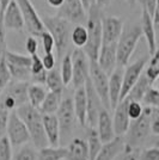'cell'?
Instances as JSON below:
<instances>
[{"label":"cell","instance_id":"11","mask_svg":"<svg viewBox=\"0 0 159 160\" xmlns=\"http://www.w3.org/2000/svg\"><path fill=\"white\" fill-rule=\"evenodd\" d=\"M56 16L71 24H84L86 22V10L80 0H64Z\"/></svg>","mask_w":159,"mask_h":160},{"label":"cell","instance_id":"16","mask_svg":"<svg viewBox=\"0 0 159 160\" xmlns=\"http://www.w3.org/2000/svg\"><path fill=\"white\" fill-rule=\"evenodd\" d=\"M97 65L105 72L108 75H110L111 72L117 67V60H116V43H105L102 44L97 56Z\"/></svg>","mask_w":159,"mask_h":160},{"label":"cell","instance_id":"23","mask_svg":"<svg viewBox=\"0 0 159 160\" xmlns=\"http://www.w3.org/2000/svg\"><path fill=\"white\" fill-rule=\"evenodd\" d=\"M140 28L141 32L145 36L147 46H148V52L150 55H152L157 50V40H156V29L153 27L152 18L151 16L142 10L141 12V22H140Z\"/></svg>","mask_w":159,"mask_h":160},{"label":"cell","instance_id":"41","mask_svg":"<svg viewBox=\"0 0 159 160\" xmlns=\"http://www.w3.org/2000/svg\"><path fill=\"white\" fill-rule=\"evenodd\" d=\"M31 58V63H30V73L31 75H35V74H38L41 72L44 71V67H43V63H42V60L41 58L36 54H33L30 55Z\"/></svg>","mask_w":159,"mask_h":160},{"label":"cell","instance_id":"35","mask_svg":"<svg viewBox=\"0 0 159 160\" xmlns=\"http://www.w3.org/2000/svg\"><path fill=\"white\" fill-rule=\"evenodd\" d=\"M11 79L12 78H11V74L8 71L5 56L1 55L0 56V92L11 82Z\"/></svg>","mask_w":159,"mask_h":160},{"label":"cell","instance_id":"36","mask_svg":"<svg viewBox=\"0 0 159 160\" xmlns=\"http://www.w3.org/2000/svg\"><path fill=\"white\" fill-rule=\"evenodd\" d=\"M142 102L146 104V107H152V108H158L159 105V91L156 87L150 86L145 92L144 97H142Z\"/></svg>","mask_w":159,"mask_h":160},{"label":"cell","instance_id":"27","mask_svg":"<svg viewBox=\"0 0 159 160\" xmlns=\"http://www.w3.org/2000/svg\"><path fill=\"white\" fill-rule=\"evenodd\" d=\"M46 87L41 84H29L28 86V103L31 107L38 109L47 94Z\"/></svg>","mask_w":159,"mask_h":160},{"label":"cell","instance_id":"46","mask_svg":"<svg viewBox=\"0 0 159 160\" xmlns=\"http://www.w3.org/2000/svg\"><path fill=\"white\" fill-rule=\"evenodd\" d=\"M6 50V28L4 27L3 17L0 13V56L4 55Z\"/></svg>","mask_w":159,"mask_h":160},{"label":"cell","instance_id":"28","mask_svg":"<svg viewBox=\"0 0 159 160\" xmlns=\"http://www.w3.org/2000/svg\"><path fill=\"white\" fill-rule=\"evenodd\" d=\"M150 86H152V85L150 84V81L147 80V78H146L144 72H142V74L140 75V78L138 79V81L133 85V87L129 90V92L127 93V96L125 98H127V99H129V100L140 102V100L142 99L144 94H145V92L147 91V88Z\"/></svg>","mask_w":159,"mask_h":160},{"label":"cell","instance_id":"34","mask_svg":"<svg viewBox=\"0 0 159 160\" xmlns=\"http://www.w3.org/2000/svg\"><path fill=\"white\" fill-rule=\"evenodd\" d=\"M87 148H89V160H95L97 157V154L100 152V147H102V141H100L98 134L96 132V129L91 128L90 133L87 135Z\"/></svg>","mask_w":159,"mask_h":160},{"label":"cell","instance_id":"50","mask_svg":"<svg viewBox=\"0 0 159 160\" xmlns=\"http://www.w3.org/2000/svg\"><path fill=\"white\" fill-rule=\"evenodd\" d=\"M47 2L49 4V6L54 7V8H59L62 5L64 0H47Z\"/></svg>","mask_w":159,"mask_h":160},{"label":"cell","instance_id":"20","mask_svg":"<svg viewBox=\"0 0 159 160\" xmlns=\"http://www.w3.org/2000/svg\"><path fill=\"white\" fill-rule=\"evenodd\" d=\"M43 129L49 146L56 147L60 143V126L55 113H43L42 115Z\"/></svg>","mask_w":159,"mask_h":160},{"label":"cell","instance_id":"42","mask_svg":"<svg viewBox=\"0 0 159 160\" xmlns=\"http://www.w3.org/2000/svg\"><path fill=\"white\" fill-rule=\"evenodd\" d=\"M139 160H159L158 147L144 149L141 153H139Z\"/></svg>","mask_w":159,"mask_h":160},{"label":"cell","instance_id":"33","mask_svg":"<svg viewBox=\"0 0 159 160\" xmlns=\"http://www.w3.org/2000/svg\"><path fill=\"white\" fill-rule=\"evenodd\" d=\"M72 73V58H71V53H67L61 58V68H60V75L64 82V86H68L71 84Z\"/></svg>","mask_w":159,"mask_h":160},{"label":"cell","instance_id":"1","mask_svg":"<svg viewBox=\"0 0 159 160\" xmlns=\"http://www.w3.org/2000/svg\"><path fill=\"white\" fill-rule=\"evenodd\" d=\"M102 19H103L102 8L96 4H92L86 11L85 27L87 30V42L83 48L89 60H97L98 52L102 46Z\"/></svg>","mask_w":159,"mask_h":160},{"label":"cell","instance_id":"43","mask_svg":"<svg viewBox=\"0 0 159 160\" xmlns=\"http://www.w3.org/2000/svg\"><path fill=\"white\" fill-rule=\"evenodd\" d=\"M123 157L121 160H139V152L135 149V147H131L125 143L123 148Z\"/></svg>","mask_w":159,"mask_h":160},{"label":"cell","instance_id":"40","mask_svg":"<svg viewBox=\"0 0 159 160\" xmlns=\"http://www.w3.org/2000/svg\"><path fill=\"white\" fill-rule=\"evenodd\" d=\"M41 41H42V46H43V50L44 53H52L55 48V42H54L53 36L48 32L47 30H44L43 32L40 35Z\"/></svg>","mask_w":159,"mask_h":160},{"label":"cell","instance_id":"7","mask_svg":"<svg viewBox=\"0 0 159 160\" xmlns=\"http://www.w3.org/2000/svg\"><path fill=\"white\" fill-rule=\"evenodd\" d=\"M6 136L12 147H19L30 141V134L28 132L25 123L17 115L16 110L10 111L6 127Z\"/></svg>","mask_w":159,"mask_h":160},{"label":"cell","instance_id":"31","mask_svg":"<svg viewBox=\"0 0 159 160\" xmlns=\"http://www.w3.org/2000/svg\"><path fill=\"white\" fill-rule=\"evenodd\" d=\"M69 41L77 48L83 49L87 42V30L84 24H75V27L71 29V36Z\"/></svg>","mask_w":159,"mask_h":160},{"label":"cell","instance_id":"13","mask_svg":"<svg viewBox=\"0 0 159 160\" xmlns=\"http://www.w3.org/2000/svg\"><path fill=\"white\" fill-rule=\"evenodd\" d=\"M125 27L123 20L119 17H103L102 19V44L116 43L122 29Z\"/></svg>","mask_w":159,"mask_h":160},{"label":"cell","instance_id":"8","mask_svg":"<svg viewBox=\"0 0 159 160\" xmlns=\"http://www.w3.org/2000/svg\"><path fill=\"white\" fill-rule=\"evenodd\" d=\"M19 10L23 16L24 20V28H27V30L35 37H40V35L46 29L43 25V22L35 6L33 5L31 0H16Z\"/></svg>","mask_w":159,"mask_h":160},{"label":"cell","instance_id":"47","mask_svg":"<svg viewBox=\"0 0 159 160\" xmlns=\"http://www.w3.org/2000/svg\"><path fill=\"white\" fill-rule=\"evenodd\" d=\"M8 115L10 111H7L6 109L0 108V138L3 135L6 134V127H7V121H8Z\"/></svg>","mask_w":159,"mask_h":160},{"label":"cell","instance_id":"53","mask_svg":"<svg viewBox=\"0 0 159 160\" xmlns=\"http://www.w3.org/2000/svg\"><path fill=\"white\" fill-rule=\"evenodd\" d=\"M11 0H0V12H4V10L6 8V6L8 5Z\"/></svg>","mask_w":159,"mask_h":160},{"label":"cell","instance_id":"29","mask_svg":"<svg viewBox=\"0 0 159 160\" xmlns=\"http://www.w3.org/2000/svg\"><path fill=\"white\" fill-rule=\"evenodd\" d=\"M66 147H43L37 153V160H64L66 159Z\"/></svg>","mask_w":159,"mask_h":160},{"label":"cell","instance_id":"6","mask_svg":"<svg viewBox=\"0 0 159 160\" xmlns=\"http://www.w3.org/2000/svg\"><path fill=\"white\" fill-rule=\"evenodd\" d=\"M89 79L91 81L93 90H95L96 94L98 96L103 107L105 108L106 110H110L109 93H108L109 75L93 60H89Z\"/></svg>","mask_w":159,"mask_h":160},{"label":"cell","instance_id":"25","mask_svg":"<svg viewBox=\"0 0 159 160\" xmlns=\"http://www.w3.org/2000/svg\"><path fill=\"white\" fill-rule=\"evenodd\" d=\"M66 159L68 160H89V148L86 140L80 138L73 139L66 147Z\"/></svg>","mask_w":159,"mask_h":160},{"label":"cell","instance_id":"30","mask_svg":"<svg viewBox=\"0 0 159 160\" xmlns=\"http://www.w3.org/2000/svg\"><path fill=\"white\" fill-rule=\"evenodd\" d=\"M144 74L150 81V84L153 85L159 77V52L158 49L148 58V61L144 68Z\"/></svg>","mask_w":159,"mask_h":160},{"label":"cell","instance_id":"52","mask_svg":"<svg viewBox=\"0 0 159 160\" xmlns=\"http://www.w3.org/2000/svg\"><path fill=\"white\" fill-rule=\"evenodd\" d=\"M81 1V4H83V6H84V8L87 11V8L91 6L92 4H95V0H80Z\"/></svg>","mask_w":159,"mask_h":160},{"label":"cell","instance_id":"32","mask_svg":"<svg viewBox=\"0 0 159 160\" xmlns=\"http://www.w3.org/2000/svg\"><path fill=\"white\" fill-rule=\"evenodd\" d=\"M48 87L49 91H54V92H62L64 88V82L60 75V71L54 67L53 69L47 71V77H46V82H44Z\"/></svg>","mask_w":159,"mask_h":160},{"label":"cell","instance_id":"9","mask_svg":"<svg viewBox=\"0 0 159 160\" xmlns=\"http://www.w3.org/2000/svg\"><path fill=\"white\" fill-rule=\"evenodd\" d=\"M148 61V56H142L134 61L133 63H127L123 67V74H122V86H121V93H120V100H122L129 92V90L133 85L138 81L140 75L144 72L146 63ZM119 100V102H120Z\"/></svg>","mask_w":159,"mask_h":160},{"label":"cell","instance_id":"44","mask_svg":"<svg viewBox=\"0 0 159 160\" xmlns=\"http://www.w3.org/2000/svg\"><path fill=\"white\" fill-rule=\"evenodd\" d=\"M42 60V63H43V67L46 71H50L55 67V63H56V59H55V55L54 53H44V56L41 58Z\"/></svg>","mask_w":159,"mask_h":160},{"label":"cell","instance_id":"38","mask_svg":"<svg viewBox=\"0 0 159 160\" xmlns=\"http://www.w3.org/2000/svg\"><path fill=\"white\" fill-rule=\"evenodd\" d=\"M14 160H37V152L31 146H24L16 154Z\"/></svg>","mask_w":159,"mask_h":160},{"label":"cell","instance_id":"10","mask_svg":"<svg viewBox=\"0 0 159 160\" xmlns=\"http://www.w3.org/2000/svg\"><path fill=\"white\" fill-rule=\"evenodd\" d=\"M72 58V82L73 87H79L85 85L87 78H89V58L84 53L83 49L77 48L71 54Z\"/></svg>","mask_w":159,"mask_h":160},{"label":"cell","instance_id":"19","mask_svg":"<svg viewBox=\"0 0 159 160\" xmlns=\"http://www.w3.org/2000/svg\"><path fill=\"white\" fill-rule=\"evenodd\" d=\"M125 148V139L120 135H115L108 142L102 143L100 152L95 160H114Z\"/></svg>","mask_w":159,"mask_h":160},{"label":"cell","instance_id":"3","mask_svg":"<svg viewBox=\"0 0 159 160\" xmlns=\"http://www.w3.org/2000/svg\"><path fill=\"white\" fill-rule=\"evenodd\" d=\"M142 36L140 24H128L123 27L122 32L116 42V60L117 66L125 67L129 63L135 48Z\"/></svg>","mask_w":159,"mask_h":160},{"label":"cell","instance_id":"39","mask_svg":"<svg viewBox=\"0 0 159 160\" xmlns=\"http://www.w3.org/2000/svg\"><path fill=\"white\" fill-rule=\"evenodd\" d=\"M142 105L140 102L136 100H129L128 99V105H127V112L131 121L136 120L138 117H140V115L142 113Z\"/></svg>","mask_w":159,"mask_h":160},{"label":"cell","instance_id":"51","mask_svg":"<svg viewBox=\"0 0 159 160\" xmlns=\"http://www.w3.org/2000/svg\"><path fill=\"white\" fill-rule=\"evenodd\" d=\"M110 1H111V0H95V4L98 7H100V8H103V7L106 6Z\"/></svg>","mask_w":159,"mask_h":160},{"label":"cell","instance_id":"4","mask_svg":"<svg viewBox=\"0 0 159 160\" xmlns=\"http://www.w3.org/2000/svg\"><path fill=\"white\" fill-rule=\"evenodd\" d=\"M42 22H43L44 29L53 36L58 58L61 59L69 43L71 23L58 16H46Z\"/></svg>","mask_w":159,"mask_h":160},{"label":"cell","instance_id":"54","mask_svg":"<svg viewBox=\"0 0 159 160\" xmlns=\"http://www.w3.org/2000/svg\"><path fill=\"white\" fill-rule=\"evenodd\" d=\"M129 1H131V2H135V1H136V0H129Z\"/></svg>","mask_w":159,"mask_h":160},{"label":"cell","instance_id":"37","mask_svg":"<svg viewBox=\"0 0 159 160\" xmlns=\"http://www.w3.org/2000/svg\"><path fill=\"white\" fill-rule=\"evenodd\" d=\"M0 160H12V145L6 134L0 138Z\"/></svg>","mask_w":159,"mask_h":160},{"label":"cell","instance_id":"5","mask_svg":"<svg viewBox=\"0 0 159 160\" xmlns=\"http://www.w3.org/2000/svg\"><path fill=\"white\" fill-rule=\"evenodd\" d=\"M158 108H144L140 117L131 122L129 128H128L127 133L125 134V135H127L126 140H125L126 145L131 147H136L147 138V135L151 133V130H150L151 118H152L153 113Z\"/></svg>","mask_w":159,"mask_h":160},{"label":"cell","instance_id":"14","mask_svg":"<svg viewBox=\"0 0 159 160\" xmlns=\"http://www.w3.org/2000/svg\"><path fill=\"white\" fill-rule=\"evenodd\" d=\"M3 17V23L6 30H17L22 31L24 29V20L19 10V6L16 0H11L8 2L4 12H0Z\"/></svg>","mask_w":159,"mask_h":160},{"label":"cell","instance_id":"17","mask_svg":"<svg viewBox=\"0 0 159 160\" xmlns=\"http://www.w3.org/2000/svg\"><path fill=\"white\" fill-rule=\"evenodd\" d=\"M127 105H128V99L123 98L117 103V105L114 108V118H113V127L115 135L123 136L127 133L129 124H131V118L127 112Z\"/></svg>","mask_w":159,"mask_h":160},{"label":"cell","instance_id":"49","mask_svg":"<svg viewBox=\"0 0 159 160\" xmlns=\"http://www.w3.org/2000/svg\"><path fill=\"white\" fill-rule=\"evenodd\" d=\"M150 130L154 135H159V111L158 109L154 111L152 118H151V124H150Z\"/></svg>","mask_w":159,"mask_h":160},{"label":"cell","instance_id":"45","mask_svg":"<svg viewBox=\"0 0 159 160\" xmlns=\"http://www.w3.org/2000/svg\"><path fill=\"white\" fill-rule=\"evenodd\" d=\"M25 49L29 55H33V54L37 53V49H38V42H37V38L30 35L29 37L25 41Z\"/></svg>","mask_w":159,"mask_h":160},{"label":"cell","instance_id":"22","mask_svg":"<svg viewBox=\"0 0 159 160\" xmlns=\"http://www.w3.org/2000/svg\"><path fill=\"white\" fill-rule=\"evenodd\" d=\"M73 108L75 118L79 122L80 126H86V112H87V104H86V90L85 85L79 87H75V92L73 96Z\"/></svg>","mask_w":159,"mask_h":160},{"label":"cell","instance_id":"24","mask_svg":"<svg viewBox=\"0 0 159 160\" xmlns=\"http://www.w3.org/2000/svg\"><path fill=\"white\" fill-rule=\"evenodd\" d=\"M28 86H29L28 81H17L16 80L14 82H10L1 92L12 97L18 108L28 103Z\"/></svg>","mask_w":159,"mask_h":160},{"label":"cell","instance_id":"21","mask_svg":"<svg viewBox=\"0 0 159 160\" xmlns=\"http://www.w3.org/2000/svg\"><path fill=\"white\" fill-rule=\"evenodd\" d=\"M122 74H123V67L117 66L114 69L111 74L109 75V84H108V93H109V103L110 109L117 105L120 100L121 93V86H122Z\"/></svg>","mask_w":159,"mask_h":160},{"label":"cell","instance_id":"18","mask_svg":"<svg viewBox=\"0 0 159 160\" xmlns=\"http://www.w3.org/2000/svg\"><path fill=\"white\" fill-rule=\"evenodd\" d=\"M96 132L100 136V141L104 143L108 142L115 136V132H114L113 127V118L109 113V110H106L104 107L98 112L97 116V122H96Z\"/></svg>","mask_w":159,"mask_h":160},{"label":"cell","instance_id":"2","mask_svg":"<svg viewBox=\"0 0 159 160\" xmlns=\"http://www.w3.org/2000/svg\"><path fill=\"white\" fill-rule=\"evenodd\" d=\"M16 112L25 123L28 132L30 134V140L33 142L35 147L40 149V148L48 146L46 133L43 129L42 113L40 112V110L31 107L29 103H25L17 108Z\"/></svg>","mask_w":159,"mask_h":160},{"label":"cell","instance_id":"26","mask_svg":"<svg viewBox=\"0 0 159 160\" xmlns=\"http://www.w3.org/2000/svg\"><path fill=\"white\" fill-rule=\"evenodd\" d=\"M61 99H62V92H54V91L47 92L41 107L38 108L40 112L42 115L43 113H55L61 103Z\"/></svg>","mask_w":159,"mask_h":160},{"label":"cell","instance_id":"48","mask_svg":"<svg viewBox=\"0 0 159 160\" xmlns=\"http://www.w3.org/2000/svg\"><path fill=\"white\" fill-rule=\"evenodd\" d=\"M142 4V10H145L151 17L158 8V0H141Z\"/></svg>","mask_w":159,"mask_h":160},{"label":"cell","instance_id":"12","mask_svg":"<svg viewBox=\"0 0 159 160\" xmlns=\"http://www.w3.org/2000/svg\"><path fill=\"white\" fill-rule=\"evenodd\" d=\"M56 117L59 121L60 134L62 133L64 135H68L72 132L73 127L75 124V121H77L72 98L66 97V98L61 99V103L56 110Z\"/></svg>","mask_w":159,"mask_h":160},{"label":"cell","instance_id":"15","mask_svg":"<svg viewBox=\"0 0 159 160\" xmlns=\"http://www.w3.org/2000/svg\"><path fill=\"white\" fill-rule=\"evenodd\" d=\"M85 90H86V104H87V112H86V124H90L91 128L96 127L97 116L102 109L103 104L100 103L98 96L96 94L92 87V84L90 79L87 78L85 82Z\"/></svg>","mask_w":159,"mask_h":160}]
</instances>
